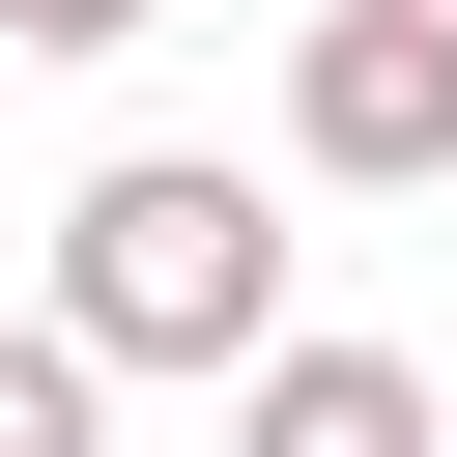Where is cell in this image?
<instances>
[{
	"instance_id": "cell-2",
	"label": "cell",
	"mask_w": 457,
	"mask_h": 457,
	"mask_svg": "<svg viewBox=\"0 0 457 457\" xmlns=\"http://www.w3.org/2000/svg\"><path fill=\"white\" fill-rule=\"evenodd\" d=\"M286 171H314V200H428V171H457V29L314 0V29H286Z\"/></svg>"
},
{
	"instance_id": "cell-5",
	"label": "cell",
	"mask_w": 457,
	"mask_h": 457,
	"mask_svg": "<svg viewBox=\"0 0 457 457\" xmlns=\"http://www.w3.org/2000/svg\"><path fill=\"white\" fill-rule=\"evenodd\" d=\"M0 29H29V57H143L171 0H0Z\"/></svg>"
},
{
	"instance_id": "cell-6",
	"label": "cell",
	"mask_w": 457,
	"mask_h": 457,
	"mask_svg": "<svg viewBox=\"0 0 457 457\" xmlns=\"http://www.w3.org/2000/svg\"><path fill=\"white\" fill-rule=\"evenodd\" d=\"M371 29H457V0H371Z\"/></svg>"
},
{
	"instance_id": "cell-4",
	"label": "cell",
	"mask_w": 457,
	"mask_h": 457,
	"mask_svg": "<svg viewBox=\"0 0 457 457\" xmlns=\"http://www.w3.org/2000/svg\"><path fill=\"white\" fill-rule=\"evenodd\" d=\"M0 457H114V371H86L57 314H0Z\"/></svg>"
},
{
	"instance_id": "cell-1",
	"label": "cell",
	"mask_w": 457,
	"mask_h": 457,
	"mask_svg": "<svg viewBox=\"0 0 457 457\" xmlns=\"http://www.w3.org/2000/svg\"><path fill=\"white\" fill-rule=\"evenodd\" d=\"M86 371H257L286 343V171H228V143H114L86 200H57V286H29Z\"/></svg>"
},
{
	"instance_id": "cell-3",
	"label": "cell",
	"mask_w": 457,
	"mask_h": 457,
	"mask_svg": "<svg viewBox=\"0 0 457 457\" xmlns=\"http://www.w3.org/2000/svg\"><path fill=\"white\" fill-rule=\"evenodd\" d=\"M228 457H428V371H400V343H314V314H286V343L228 371Z\"/></svg>"
}]
</instances>
